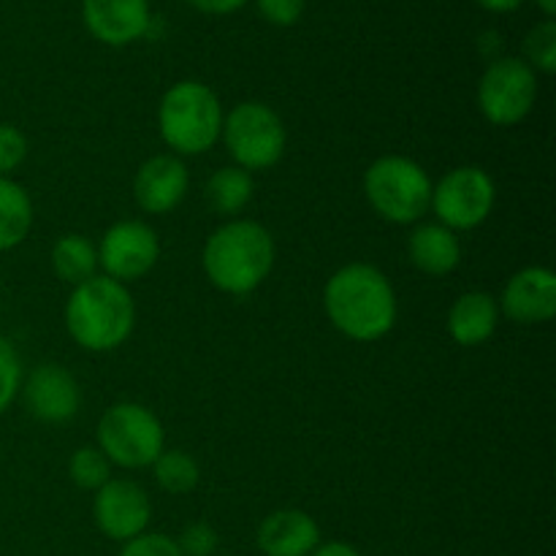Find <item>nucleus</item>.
Instances as JSON below:
<instances>
[{
	"mask_svg": "<svg viewBox=\"0 0 556 556\" xmlns=\"http://www.w3.org/2000/svg\"><path fill=\"white\" fill-rule=\"evenodd\" d=\"M33 217L30 193L11 177H0V253L25 242Z\"/></svg>",
	"mask_w": 556,
	"mask_h": 556,
	"instance_id": "obj_19",
	"label": "nucleus"
},
{
	"mask_svg": "<svg viewBox=\"0 0 556 556\" xmlns=\"http://www.w3.org/2000/svg\"><path fill=\"white\" fill-rule=\"evenodd\" d=\"M255 3H258L261 16H264L269 25L291 27L302 20L304 3H307V0H255Z\"/></svg>",
	"mask_w": 556,
	"mask_h": 556,
	"instance_id": "obj_29",
	"label": "nucleus"
},
{
	"mask_svg": "<svg viewBox=\"0 0 556 556\" xmlns=\"http://www.w3.org/2000/svg\"><path fill=\"white\" fill-rule=\"evenodd\" d=\"M22 389V362L16 348L0 334V416L14 405Z\"/></svg>",
	"mask_w": 556,
	"mask_h": 556,
	"instance_id": "obj_25",
	"label": "nucleus"
},
{
	"mask_svg": "<svg viewBox=\"0 0 556 556\" xmlns=\"http://www.w3.org/2000/svg\"><path fill=\"white\" fill-rule=\"evenodd\" d=\"M92 519L109 541L128 543L150 527L152 503L136 481L109 478L92 500Z\"/></svg>",
	"mask_w": 556,
	"mask_h": 556,
	"instance_id": "obj_11",
	"label": "nucleus"
},
{
	"mask_svg": "<svg viewBox=\"0 0 556 556\" xmlns=\"http://www.w3.org/2000/svg\"><path fill=\"white\" fill-rule=\"evenodd\" d=\"M324 307L331 326L348 340L375 342L396 324V293L372 264H348L326 280Z\"/></svg>",
	"mask_w": 556,
	"mask_h": 556,
	"instance_id": "obj_1",
	"label": "nucleus"
},
{
	"mask_svg": "<svg viewBox=\"0 0 556 556\" xmlns=\"http://www.w3.org/2000/svg\"><path fill=\"white\" fill-rule=\"evenodd\" d=\"M98 451L125 470L152 467L166 451L161 418L139 402H117L98 421Z\"/></svg>",
	"mask_w": 556,
	"mask_h": 556,
	"instance_id": "obj_6",
	"label": "nucleus"
},
{
	"mask_svg": "<svg viewBox=\"0 0 556 556\" xmlns=\"http://www.w3.org/2000/svg\"><path fill=\"white\" fill-rule=\"evenodd\" d=\"M364 195L383 220L410 226L432 206V179L413 157L383 155L364 172Z\"/></svg>",
	"mask_w": 556,
	"mask_h": 556,
	"instance_id": "obj_5",
	"label": "nucleus"
},
{
	"mask_svg": "<svg viewBox=\"0 0 556 556\" xmlns=\"http://www.w3.org/2000/svg\"><path fill=\"white\" fill-rule=\"evenodd\" d=\"M81 20L96 41L125 47L150 27V0H81Z\"/></svg>",
	"mask_w": 556,
	"mask_h": 556,
	"instance_id": "obj_14",
	"label": "nucleus"
},
{
	"mask_svg": "<svg viewBox=\"0 0 556 556\" xmlns=\"http://www.w3.org/2000/svg\"><path fill=\"white\" fill-rule=\"evenodd\" d=\"M119 556H182L177 541L163 532H141L134 541L123 543Z\"/></svg>",
	"mask_w": 556,
	"mask_h": 556,
	"instance_id": "obj_28",
	"label": "nucleus"
},
{
	"mask_svg": "<svg viewBox=\"0 0 556 556\" xmlns=\"http://www.w3.org/2000/svg\"><path fill=\"white\" fill-rule=\"evenodd\" d=\"M318 546L320 527L304 510H275L258 527V548L264 556H309Z\"/></svg>",
	"mask_w": 556,
	"mask_h": 556,
	"instance_id": "obj_16",
	"label": "nucleus"
},
{
	"mask_svg": "<svg viewBox=\"0 0 556 556\" xmlns=\"http://www.w3.org/2000/svg\"><path fill=\"white\" fill-rule=\"evenodd\" d=\"M174 541H177L182 556H215L217 552V532L204 521L188 525Z\"/></svg>",
	"mask_w": 556,
	"mask_h": 556,
	"instance_id": "obj_27",
	"label": "nucleus"
},
{
	"mask_svg": "<svg viewBox=\"0 0 556 556\" xmlns=\"http://www.w3.org/2000/svg\"><path fill=\"white\" fill-rule=\"evenodd\" d=\"M497 201V188L481 166H459L432 185V206L440 226L451 231H470L489 220Z\"/></svg>",
	"mask_w": 556,
	"mask_h": 556,
	"instance_id": "obj_8",
	"label": "nucleus"
},
{
	"mask_svg": "<svg viewBox=\"0 0 556 556\" xmlns=\"http://www.w3.org/2000/svg\"><path fill=\"white\" fill-rule=\"evenodd\" d=\"M500 313L519 326L548 324L556 315V275L546 266H527L505 282Z\"/></svg>",
	"mask_w": 556,
	"mask_h": 556,
	"instance_id": "obj_13",
	"label": "nucleus"
},
{
	"mask_svg": "<svg viewBox=\"0 0 556 556\" xmlns=\"http://www.w3.org/2000/svg\"><path fill=\"white\" fill-rule=\"evenodd\" d=\"M27 139L16 125L0 123V177H11V172L25 163Z\"/></svg>",
	"mask_w": 556,
	"mask_h": 556,
	"instance_id": "obj_26",
	"label": "nucleus"
},
{
	"mask_svg": "<svg viewBox=\"0 0 556 556\" xmlns=\"http://www.w3.org/2000/svg\"><path fill=\"white\" fill-rule=\"evenodd\" d=\"M253 177H250V172H244L239 166L217 168L210 177V182H206V201L223 217H233L248 210V204L253 201Z\"/></svg>",
	"mask_w": 556,
	"mask_h": 556,
	"instance_id": "obj_21",
	"label": "nucleus"
},
{
	"mask_svg": "<svg viewBox=\"0 0 556 556\" xmlns=\"http://www.w3.org/2000/svg\"><path fill=\"white\" fill-rule=\"evenodd\" d=\"M136 304L123 282L96 275L71 291L65 329L71 340L90 353L117 351L134 334Z\"/></svg>",
	"mask_w": 556,
	"mask_h": 556,
	"instance_id": "obj_3",
	"label": "nucleus"
},
{
	"mask_svg": "<svg viewBox=\"0 0 556 556\" xmlns=\"http://www.w3.org/2000/svg\"><path fill=\"white\" fill-rule=\"evenodd\" d=\"M309 556H362L356 546L351 543H342V541H331V543H320Z\"/></svg>",
	"mask_w": 556,
	"mask_h": 556,
	"instance_id": "obj_31",
	"label": "nucleus"
},
{
	"mask_svg": "<svg viewBox=\"0 0 556 556\" xmlns=\"http://www.w3.org/2000/svg\"><path fill=\"white\" fill-rule=\"evenodd\" d=\"M407 255L424 275L443 277L459 266L462 244L451 228L440 223H421L407 239Z\"/></svg>",
	"mask_w": 556,
	"mask_h": 556,
	"instance_id": "obj_18",
	"label": "nucleus"
},
{
	"mask_svg": "<svg viewBox=\"0 0 556 556\" xmlns=\"http://www.w3.org/2000/svg\"><path fill=\"white\" fill-rule=\"evenodd\" d=\"M483 9L489 11H497V14H505V11H516L525 0H478Z\"/></svg>",
	"mask_w": 556,
	"mask_h": 556,
	"instance_id": "obj_32",
	"label": "nucleus"
},
{
	"mask_svg": "<svg viewBox=\"0 0 556 556\" xmlns=\"http://www.w3.org/2000/svg\"><path fill=\"white\" fill-rule=\"evenodd\" d=\"M188 3L201 14H231L242 9L248 0H188Z\"/></svg>",
	"mask_w": 556,
	"mask_h": 556,
	"instance_id": "obj_30",
	"label": "nucleus"
},
{
	"mask_svg": "<svg viewBox=\"0 0 556 556\" xmlns=\"http://www.w3.org/2000/svg\"><path fill=\"white\" fill-rule=\"evenodd\" d=\"M161 258V239L144 220H119L101 237L98 266L117 282H134L150 275Z\"/></svg>",
	"mask_w": 556,
	"mask_h": 556,
	"instance_id": "obj_10",
	"label": "nucleus"
},
{
	"mask_svg": "<svg viewBox=\"0 0 556 556\" xmlns=\"http://www.w3.org/2000/svg\"><path fill=\"white\" fill-rule=\"evenodd\" d=\"M525 63L532 71H543V74H554L556 71V22L546 20L541 25L532 27L525 38Z\"/></svg>",
	"mask_w": 556,
	"mask_h": 556,
	"instance_id": "obj_24",
	"label": "nucleus"
},
{
	"mask_svg": "<svg viewBox=\"0 0 556 556\" xmlns=\"http://www.w3.org/2000/svg\"><path fill=\"white\" fill-rule=\"evenodd\" d=\"M500 324V304L492 293H462L448 309V334L456 345L476 348L492 340Z\"/></svg>",
	"mask_w": 556,
	"mask_h": 556,
	"instance_id": "obj_17",
	"label": "nucleus"
},
{
	"mask_svg": "<svg viewBox=\"0 0 556 556\" xmlns=\"http://www.w3.org/2000/svg\"><path fill=\"white\" fill-rule=\"evenodd\" d=\"M152 470H155V481L163 492L168 494H188L199 486L201 470L195 465V459L185 451H163L155 462H152Z\"/></svg>",
	"mask_w": 556,
	"mask_h": 556,
	"instance_id": "obj_22",
	"label": "nucleus"
},
{
	"mask_svg": "<svg viewBox=\"0 0 556 556\" xmlns=\"http://www.w3.org/2000/svg\"><path fill=\"white\" fill-rule=\"evenodd\" d=\"M220 98L201 81H177L166 90L157 106L161 139L177 155H204L223 130Z\"/></svg>",
	"mask_w": 556,
	"mask_h": 556,
	"instance_id": "obj_4",
	"label": "nucleus"
},
{
	"mask_svg": "<svg viewBox=\"0 0 556 556\" xmlns=\"http://www.w3.org/2000/svg\"><path fill=\"white\" fill-rule=\"evenodd\" d=\"M22 400L30 416L43 424H65L81 405V391L74 375L60 364H41L22 383Z\"/></svg>",
	"mask_w": 556,
	"mask_h": 556,
	"instance_id": "obj_12",
	"label": "nucleus"
},
{
	"mask_svg": "<svg viewBox=\"0 0 556 556\" xmlns=\"http://www.w3.org/2000/svg\"><path fill=\"white\" fill-rule=\"evenodd\" d=\"M538 101V76L525 60H494L478 81V109L497 128L527 119Z\"/></svg>",
	"mask_w": 556,
	"mask_h": 556,
	"instance_id": "obj_9",
	"label": "nucleus"
},
{
	"mask_svg": "<svg viewBox=\"0 0 556 556\" xmlns=\"http://www.w3.org/2000/svg\"><path fill=\"white\" fill-rule=\"evenodd\" d=\"M275 239L255 220H228L204 244L201 266L217 291L253 293L275 269Z\"/></svg>",
	"mask_w": 556,
	"mask_h": 556,
	"instance_id": "obj_2",
	"label": "nucleus"
},
{
	"mask_svg": "<svg viewBox=\"0 0 556 556\" xmlns=\"http://www.w3.org/2000/svg\"><path fill=\"white\" fill-rule=\"evenodd\" d=\"M188 166L177 155H155L134 177V199L147 215H168L188 193Z\"/></svg>",
	"mask_w": 556,
	"mask_h": 556,
	"instance_id": "obj_15",
	"label": "nucleus"
},
{
	"mask_svg": "<svg viewBox=\"0 0 556 556\" xmlns=\"http://www.w3.org/2000/svg\"><path fill=\"white\" fill-rule=\"evenodd\" d=\"M538 5H541V11L546 14V20H552V16L556 14V0H535Z\"/></svg>",
	"mask_w": 556,
	"mask_h": 556,
	"instance_id": "obj_33",
	"label": "nucleus"
},
{
	"mask_svg": "<svg viewBox=\"0 0 556 556\" xmlns=\"http://www.w3.org/2000/svg\"><path fill=\"white\" fill-rule=\"evenodd\" d=\"M52 269L68 286H81L98 275V248L81 233H65L52 248Z\"/></svg>",
	"mask_w": 556,
	"mask_h": 556,
	"instance_id": "obj_20",
	"label": "nucleus"
},
{
	"mask_svg": "<svg viewBox=\"0 0 556 556\" xmlns=\"http://www.w3.org/2000/svg\"><path fill=\"white\" fill-rule=\"evenodd\" d=\"M68 476L79 489L98 492V489L112 478V462H109L98 448L87 445V448L74 451V456H71L68 462Z\"/></svg>",
	"mask_w": 556,
	"mask_h": 556,
	"instance_id": "obj_23",
	"label": "nucleus"
},
{
	"mask_svg": "<svg viewBox=\"0 0 556 556\" xmlns=\"http://www.w3.org/2000/svg\"><path fill=\"white\" fill-rule=\"evenodd\" d=\"M220 136L226 141L228 155L244 172H266L286 155V125H282L280 114L266 106V103H237L223 117Z\"/></svg>",
	"mask_w": 556,
	"mask_h": 556,
	"instance_id": "obj_7",
	"label": "nucleus"
},
{
	"mask_svg": "<svg viewBox=\"0 0 556 556\" xmlns=\"http://www.w3.org/2000/svg\"><path fill=\"white\" fill-rule=\"evenodd\" d=\"M215 556H231V554H215Z\"/></svg>",
	"mask_w": 556,
	"mask_h": 556,
	"instance_id": "obj_34",
	"label": "nucleus"
}]
</instances>
